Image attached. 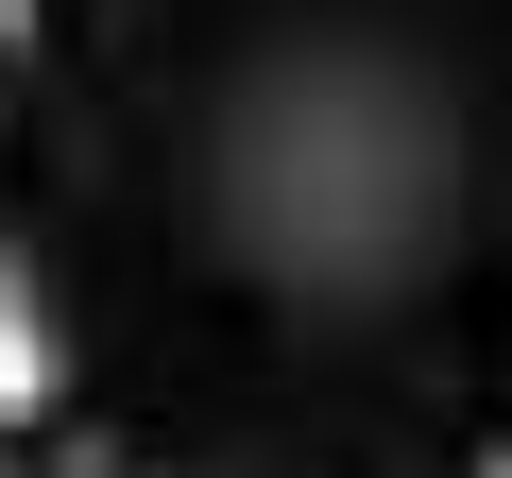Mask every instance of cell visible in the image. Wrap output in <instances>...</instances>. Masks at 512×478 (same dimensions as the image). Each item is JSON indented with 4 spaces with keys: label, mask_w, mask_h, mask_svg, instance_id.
<instances>
[]
</instances>
